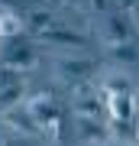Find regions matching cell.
<instances>
[{
    "label": "cell",
    "mask_w": 139,
    "mask_h": 146,
    "mask_svg": "<svg viewBox=\"0 0 139 146\" xmlns=\"http://www.w3.org/2000/svg\"><path fill=\"white\" fill-rule=\"evenodd\" d=\"M107 58L120 68H133L136 65V39L126 42H107Z\"/></svg>",
    "instance_id": "9c48e42d"
},
{
    "label": "cell",
    "mask_w": 139,
    "mask_h": 146,
    "mask_svg": "<svg viewBox=\"0 0 139 146\" xmlns=\"http://www.w3.org/2000/svg\"><path fill=\"white\" fill-rule=\"evenodd\" d=\"M36 58H39V52H36V42L32 39H23V36L0 39V65L26 75L32 65H36Z\"/></svg>",
    "instance_id": "7a4b0ae2"
},
{
    "label": "cell",
    "mask_w": 139,
    "mask_h": 146,
    "mask_svg": "<svg viewBox=\"0 0 139 146\" xmlns=\"http://www.w3.org/2000/svg\"><path fill=\"white\" fill-rule=\"evenodd\" d=\"M3 123L10 127V130H16L20 136H39L36 120H32V117L23 110V104H16V107H10V110H3Z\"/></svg>",
    "instance_id": "ba28073f"
},
{
    "label": "cell",
    "mask_w": 139,
    "mask_h": 146,
    "mask_svg": "<svg viewBox=\"0 0 139 146\" xmlns=\"http://www.w3.org/2000/svg\"><path fill=\"white\" fill-rule=\"evenodd\" d=\"M97 68V62L88 55H62V58H55V75L58 78H65L68 84H81V81H88V75Z\"/></svg>",
    "instance_id": "277c9868"
},
{
    "label": "cell",
    "mask_w": 139,
    "mask_h": 146,
    "mask_svg": "<svg viewBox=\"0 0 139 146\" xmlns=\"http://www.w3.org/2000/svg\"><path fill=\"white\" fill-rule=\"evenodd\" d=\"M23 26H29V33H32L36 39H39V36H42L45 29L58 26V20H55L52 13H42V10H36V13H29V16H26V23H23Z\"/></svg>",
    "instance_id": "7c38bea8"
},
{
    "label": "cell",
    "mask_w": 139,
    "mask_h": 146,
    "mask_svg": "<svg viewBox=\"0 0 139 146\" xmlns=\"http://www.w3.org/2000/svg\"><path fill=\"white\" fill-rule=\"evenodd\" d=\"M74 133L81 143L88 146H100L110 140V130H107V120H91V117H74Z\"/></svg>",
    "instance_id": "5b68a950"
},
{
    "label": "cell",
    "mask_w": 139,
    "mask_h": 146,
    "mask_svg": "<svg viewBox=\"0 0 139 146\" xmlns=\"http://www.w3.org/2000/svg\"><path fill=\"white\" fill-rule=\"evenodd\" d=\"M23 33L26 26L16 16V10H0V39H13V36H23Z\"/></svg>",
    "instance_id": "8fae6325"
},
{
    "label": "cell",
    "mask_w": 139,
    "mask_h": 146,
    "mask_svg": "<svg viewBox=\"0 0 139 146\" xmlns=\"http://www.w3.org/2000/svg\"><path fill=\"white\" fill-rule=\"evenodd\" d=\"M62 3H68V7H84L88 0H62Z\"/></svg>",
    "instance_id": "2e32d148"
},
{
    "label": "cell",
    "mask_w": 139,
    "mask_h": 146,
    "mask_svg": "<svg viewBox=\"0 0 139 146\" xmlns=\"http://www.w3.org/2000/svg\"><path fill=\"white\" fill-rule=\"evenodd\" d=\"M23 110H26V114H29L32 120H36V127H39V130H49V133H52V130H55V127L65 120L58 98H52L49 91L29 94V98L23 101Z\"/></svg>",
    "instance_id": "6da1fadb"
},
{
    "label": "cell",
    "mask_w": 139,
    "mask_h": 146,
    "mask_svg": "<svg viewBox=\"0 0 139 146\" xmlns=\"http://www.w3.org/2000/svg\"><path fill=\"white\" fill-rule=\"evenodd\" d=\"M23 101H26V78L13 81V84H3V88H0V114L16 107V104H23Z\"/></svg>",
    "instance_id": "30bf717a"
},
{
    "label": "cell",
    "mask_w": 139,
    "mask_h": 146,
    "mask_svg": "<svg viewBox=\"0 0 139 146\" xmlns=\"http://www.w3.org/2000/svg\"><path fill=\"white\" fill-rule=\"evenodd\" d=\"M42 42H49V46H65V49H84L88 46V39L81 36V33H74V29H68V26H52V29H45L39 36Z\"/></svg>",
    "instance_id": "52a82bcc"
},
{
    "label": "cell",
    "mask_w": 139,
    "mask_h": 146,
    "mask_svg": "<svg viewBox=\"0 0 139 146\" xmlns=\"http://www.w3.org/2000/svg\"><path fill=\"white\" fill-rule=\"evenodd\" d=\"M117 7H120V13H129V20H133V13H136V0H117Z\"/></svg>",
    "instance_id": "4fadbf2b"
},
{
    "label": "cell",
    "mask_w": 139,
    "mask_h": 146,
    "mask_svg": "<svg viewBox=\"0 0 139 146\" xmlns=\"http://www.w3.org/2000/svg\"><path fill=\"white\" fill-rule=\"evenodd\" d=\"M100 146H136V143H120V140H107V143H100Z\"/></svg>",
    "instance_id": "9a60e30c"
},
{
    "label": "cell",
    "mask_w": 139,
    "mask_h": 146,
    "mask_svg": "<svg viewBox=\"0 0 139 146\" xmlns=\"http://www.w3.org/2000/svg\"><path fill=\"white\" fill-rule=\"evenodd\" d=\"M26 0H0V10H16V7H23Z\"/></svg>",
    "instance_id": "5bb4252c"
},
{
    "label": "cell",
    "mask_w": 139,
    "mask_h": 146,
    "mask_svg": "<svg viewBox=\"0 0 139 146\" xmlns=\"http://www.w3.org/2000/svg\"><path fill=\"white\" fill-rule=\"evenodd\" d=\"M74 117L107 120V110H103V91L100 88H91L88 81L74 84Z\"/></svg>",
    "instance_id": "3957f363"
},
{
    "label": "cell",
    "mask_w": 139,
    "mask_h": 146,
    "mask_svg": "<svg viewBox=\"0 0 139 146\" xmlns=\"http://www.w3.org/2000/svg\"><path fill=\"white\" fill-rule=\"evenodd\" d=\"M103 39L107 42H126V39H136V29L126 23L123 13H103Z\"/></svg>",
    "instance_id": "8992f818"
},
{
    "label": "cell",
    "mask_w": 139,
    "mask_h": 146,
    "mask_svg": "<svg viewBox=\"0 0 139 146\" xmlns=\"http://www.w3.org/2000/svg\"><path fill=\"white\" fill-rule=\"evenodd\" d=\"M0 146H7V143H3V140H0Z\"/></svg>",
    "instance_id": "e0dca14e"
}]
</instances>
